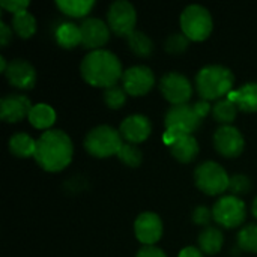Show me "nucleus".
Masks as SVG:
<instances>
[{
	"label": "nucleus",
	"mask_w": 257,
	"mask_h": 257,
	"mask_svg": "<svg viewBox=\"0 0 257 257\" xmlns=\"http://www.w3.org/2000/svg\"><path fill=\"white\" fill-rule=\"evenodd\" d=\"M74 146L62 130H48L36 140L35 160L45 172H60L72 160Z\"/></svg>",
	"instance_id": "1"
},
{
	"label": "nucleus",
	"mask_w": 257,
	"mask_h": 257,
	"mask_svg": "<svg viewBox=\"0 0 257 257\" xmlns=\"http://www.w3.org/2000/svg\"><path fill=\"white\" fill-rule=\"evenodd\" d=\"M81 77L90 86L110 87L122 78V63L117 56L108 50H93L84 56L80 65Z\"/></svg>",
	"instance_id": "2"
},
{
	"label": "nucleus",
	"mask_w": 257,
	"mask_h": 257,
	"mask_svg": "<svg viewBox=\"0 0 257 257\" xmlns=\"http://www.w3.org/2000/svg\"><path fill=\"white\" fill-rule=\"evenodd\" d=\"M235 77L232 71L223 65L203 66L196 75V87L202 99L220 101L233 90Z\"/></svg>",
	"instance_id": "3"
},
{
	"label": "nucleus",
	"mask_w": 257,
	"mask_h": 257,
	"mask_svg": "<svg viewBox=\"0 0 257 257\" xmlns=\"http://www.w3.org/2000/svg\"><path fill=\"white\" fill-rule=\"evenodd\" d=\"M122 145L123 142H122L120 131L108 125H98L92 128L84 139L86 151L96 158H107L111 155H117Z\"/></svg>",
	"instance_id": "4"
},
{
	"label": "nucleus",
	"mask_w": 257,
	"mask_h": 257,
	"mask_svg": "<svg viewBox=\"0 0 257 257\" xmlns=\"http://www.w3.org/2000/svg\"><path fill=\"white\" fill-rule=\"evenodd\" d=\"M181 27L190 41H205L214 27L211 12L202 5H188L181 14Z\"/></svg>",
	"instance_id": "5"
},
{
	"label": "nucleus",
	"mask_w": 257,
	"mask_h": 257,
	"mask_svg": "<svg viewBox=\"0 0 257 257\" xmlns=\"http://www.w3.org/2000/svg\"><path fill=\"white\" fill-rule=\"evenodd\" d=\"M194 181L199 190L209 196H217L229 188L230 178L227 172L215 161L202 163L194 172Z\"/></svg>",
	"instance_id": "6"
},
{
	"label": "nucleus",
	"mask_w": 257,
	"mask_h": 257,
	"mask_svg": "<svg viewBox=\"0 0 257 257\" xmlns=\"http://www.w3.org/2000/svg\"><path fill=\"white\" fill-rule=\"evenodd\" d=\"M212 215L214 220L227 229H233L238 227L244 223L245 215H247V209H245V203L233 194L229 196H223L212 208Z\"/></svg>",
	"instance_id": "7"
},
{
	"label": "nucleus",
	"mask_w": 257,
	"mask_h": 257,
	"mask_svg": "<svg viewBox=\"0 0 257 257\" xmlns=\"http://www.w3.org/2000/svg\"><path fill=\"white\" fill-rule=\"evenodd\" d=\"M160 90L170 104L181 105V104H188L193 95V84L184 74L172 71L161 77Z\"/></svg>",
	"instance_id": "8"
},
{
	"label": "nucleus",
	"mask_w": 257,
	"mask_h": 257,
	"mask_svg": "<svg viewBox=\"0 0 257 257\" xmlns=\"http://www.w3.org/2000/svg\"><path fill=\"white\" fill-rule=\"evenodd\" d=\"M108 27L119 36H128L134 32L137 23V12L133 3L126 0H116L110 5L107 12Z\"/></svg>",
	"instance_id": "9"
},
{
	"label": "nucleus",
	"mask_w": 257,
	"mask_h": 257,
	"mask_svg": "<svg viewBox=\"0 0 257 257\" xmlns=\"http://www.w3.org/2000/svg\"><path fill=\"white\" fill-rule=\"evenodd\" d=\"M155 84V75L149 66L136 65L123 71L122 75V86L128 95L140 96L148 93Z\"/></svg>",
	"instance_id": "10"
},
{
	"label": "nucleus",
	"mask_w": 257,
	"mask_h": 257,
	"mask_svg": "<svg viewBox=\"0 0 257 257\" xmlns=\"http://www.w3.org/2000/svg\"><path fill=\"white\" fill-rule=\"evenodd\" d=\"M214 145L218 154L226 158H235L244 151V136L233 125H221L214 134Z\"/></svg>",
	"instance_id": "11"
},
{
	"label": "nucleus",
	"mask_w": 257,
	"mask_h": 257,
	"mask_svg": "<svg viewBox=\"0 0 257 257\" xmlns=\"http://www.w3.org/2000/svg\"><path fill=\"white\" fill-rule=\"evenodd\" d=\"M202 123V116L197 113L194 104H181V105H173L169 108L164 117V125L166 128L169 126H178L182 128L184 131L193 134Z\"/></svg>",
	"instance_id": "12"
},
{
	"label": "nucleus",
	"mask_w": 257,
	"mask_h": 257,
	"mask_svg": "<svg viewBox=\"0 0 257 257\" xmlns=\"http://www.w3.org/2000/svg\"><path fill=\"white\" fill-rule=\"evenodd\" d=\"M134 232L142 244L155 245L163 236V221L155 212H142L134 223Z\"/></svg>",
	"instance_id": "13"
},
{
	"label": "nucleus",
	"mask_w": 257,
	"mask_h": 257,
	"mask_svg": "<svg viewBox=\"0 0 257 257\" xmlns=\"http://www.w3.org/2000/svg\"><path fill=\"white\" fill-rule=\"evenodd\" d=\"M81 29V44L86 48L101 50L102 45H105L110 39V29L108 24H105L99 18H84L80 23Z\"/></svg>",
	"instance_id": "14"
},
{
	"label": "nucleus",
	"mask_w": 257,
	"mask_h": 257,
	"mask_svg": "<svg viewBox=\"0 0 257 257\" xmlns=\"http://www.w3.org/2000/svg\"><path fill=\"white\" fill-rule=\"evenodd\" d=\"M8 81L17 89H32L36 83V69L33 65L24 59H14L8 63V69L5 72Z\"/></svg>",
	"instance_id": "15"
},
{
	"label": "nucleus",
	"mask_w": 257,
	"mask_h": 257,
	"mask_svg": "<svg viewBox=\"0 0 257 257\" xmlns=\"http://www.w3.org/2000/svg\"><path fill=\"white\" fill-rule=\"evenodd\" d=\"M32 107L33 105L27 96L20 93H11L3 96L0 101V117L5 122L15 123L29 116Z\"/></svg>",
	"instance_id": "16"
},
{
	"label": "nucleus",
	"mask_w": 257,
	"mask_h": 257,
	"mask_svg": "<svg viewBox=\"0 0 257 257\" xmlns=\"http://www.w3.org/2000/svg\"><path fill=\"white\" fill-rule=\"evenodd\" d=\"M122 137L133 145L145 142L152 133V123L145 114H130L120 123Z\"/></svg>",
	"instance_id": "17"
},
{
	"label": "nucleus",
	"mask_w": 257,
	"mask_h": 257,
	"mask_svg": "<svg viewBox=\"0 0 257 257\" xmlns=\"http://www.w3.org/2000/svg\"><path fill=\"white\" fill-rule=\"evenodd\" d=\"M227 98L242 111H257V83H245L242 87L232 90Z\"/></svg>",
	"instance_id": "18"
},
{
	"label": "nucleus",
	"mask_w": 257,
	"mask_h": 257,
	"mask_svg": "<svg viewBox=\"0 0 257 257\" xmlns=\"http://www.w3.org/2000/svg\"><path fill=\"white\" fill-rule=\"evenodd\" d=\"M170 152L178 161L190 163L199 154V143H197V140H196V137L193 134H187V136L181 137L176 143H173L170 146Z\"/></svg>",
	"instance_id": "19"
},
{
	"label": "nucleus",
	"mask_w": 257,
	"mask_h": 257,
	"mask_svg": "<svg viewBox=\"0 0 257 257\" xmlns=\"http://www.w3.org/2000/svg\"><path fill=\"white\" fill-rule=\"evenodd\" d=\"M27 119L32 123V126H35L38 130L48 131V128L53 126V123L56 122V111L51 105L41 102V104H36L32 107Z\"/></svg>",
	"instance_id": "20"
},
{
	"label": "nucleus",
	"mask_w": 257,
	"mask_h": 257,
	"mask_svg": "<svg viewBox=\"0 0 257 257\" xmlns=\"http://www.w3.org/2000/svg\"><path fill=\"white\" fill-rule=\"evenodd\" d=\"M56 41L63 48H74L81 44V29L75 23H62L56 29Z\"/></svg>",
	"instance_id": "21"
},
{
	"label": "nucleus",
	"mask_w": 257,
	"mask_h": 257,
	"mask_svg": "<svg viewBox=\"0 0 257 257\" xmlns=\"http://www.w3.org/2000/svg\"><path fill=\"white\" fill-rule=\"evenodd\" d=\"M9 151L12 155L18 158L35 157L36 142L26 133H17L9 139Z\"/></svg>",
	"instance_id": "22"
},
{
	"label": "nucleus",
	"mask_w": 257,
	"mask_h": 257,
	"mask_svg": "<svg viewBox=\"0 0 257 257\" xmlns=\"http://www.w3.org/2000/svg\"><path fill=\"white\" fill-rule=\"evenodd\" d=\"M224 242L223 232L217 227H206L199 235V247L206 254H215L221 250Z\"/></svg>",
	"instance_id": "23"
},
{
	"label": "nucleus",
	"mask_w": 257,
	"mask_h": 257,
	"mask_svg": "<svg viewBox=\"0 0 257 257\" xmlns=\"http://www.w3.org/2000/svg\"><path fill=\"white\" fill-rule=\"evenodd\" d=\"M12 29L20 38L27 39L36 32V18L27 11L18 12L12 17Z\"/></svg>",
	"instance_id": "24"
},
{
	"label": "nucleus",
	"mask_w": 257,
	"mask_h": 257,
	"mask_svg": "<svg viewBox=\"0 0 257 257\" xmlns=\"http://www.w3.org/2000/svg\"><path fill=\"white\" fill-rule=\"evenodd\" d=\"M56 6L63 14L80 18V17L87 15L92 11V8L95 6V2L93 0H57Z\"/></svg>",
	"instance_id": "25"
},
{
	"label": "nucleus",
	"mask_w": 257,
	"mask_h": 257,
	"mask_svg": "<svg viewBox=\"0 0 257 257\" xmlns=\"http://www.w3.org/2000/svg\"><path fill=\"white\" fill-rule=\"evenodd\" d=\"M236 113H238V107L229 98H223L217 101L215 105L212 107V116L221 125H230L236 119Z\"/></svg>",
	"instance_id": "26"
},
{
	"label": "nucleus",
	"mask_w": 257,
	"mask_h": 257,
	"mask_svg": "<svg viewBox=\"0 0 257 257\" xmlns=\"http://www.w3.org/2000/svg\"><path fill=\"white\" fill-rule=\"evenodd\" d=\"M126 41H128V45H130L131 51H133L134 54H137V56L146 57V56H149V54L152 53V50H154V42H152V39H151L146 33H143V32H140V30H134L133 33H130V35L126 36Z\"/></svg>",
	"instance_id": "27"
},
{
	"label": "nucleus",
	"mask_w": 257,
	"mask_h": 257,
	"mask_svg": "<svg viewBox=\"0 0 257 257\" xmlns=\"http://www.w3.org/2000/svg\"><path fill=\"white\" fill-rule=\"evenodd\" d=\"M126 90L123 89V86L120 84H114V86H110L107 89H104V102L105 105H108L110 108L113 110H117L120 108L125 101H126Z\"/></svg>",
	"instance_id": "28"
},
{
	"label": "nucleus",
	"mask_w": 257,
	"mask_h": 257,
	"mask_svg": "<svg viewBox=\"0 0 257 257\" xmlns=\"http://www.w3.org/2000/svg\"><path fill=\"white\" fill-rule=\"evenodd\" d=\"M117 158L123 164H126L130 167H139L142 164L143 154H142V151L136 145H133V143H123L122 148L117 152Z\"/></svg>",
	"instance_id": "29"
},
{
	"label": "nucleus",
	"mask_w": 257,
	"mask_h": 257,
	"mask_svg": "<svg viewBox=\"0 0 257 257\" xmlns=\"http://www.w3.org/2000/svg\"><path fill=\"white\" fill-rule=\"evenodd\" d=\"M238 244L244 251L257 253V224H250L238 233Z\"/></svg>",
	"instance_id": "30"
},
{
	"label": "nucleus",
	"mask_w": 257,
	"mask_h": 257,
	"mask_svg": "<svg viewBox=\"0 0 257 257\" xmlns=\"http://www.w3.org/2000/svg\"><path fill=\"white\" fill-rule=\"evenodd\" d=\"M190 39L184 33H173L166 39V50L169 53H182L187 50Z\"/></svg>",
	"instance_id": "31"
},
{
	"label": "nucleus",
	"mask_w": 257,
	"mask_h": 257,
	"mask_svg": "<svg viewBox=\"0 0 257 257\" xmlns=\"http://www.w3.org/2000/svg\"><path fill=\"white\" fill-rule=\"evenodd\" d=\"M251 188V181L248 176L245 175H235L230 178V184H229V190L233 193V196L238 194H247Z\"/></svg>",
	"instance_id": "32"
},
{
	"label": "nucleus",
	"mask_w": 257,
	"mask_h": 257,
	"mask_svg": "<svg viewBox=\"0 0 257 257\" xmlns=\"http://www.w3.org/2000/svg\"><path fill=\"white\" fill-rule=\"evenodd\" d=\"M187 134H190V133L184 131L182 128L169 126V128H166V131H164V134H163V142L170 148L173 143H176L181 137H184V136H187Z\"/></svg>",
	"instance_id": "33"
},
{
	"label": "nucleus",
	"mask_w": 257,
	"mask_h": 257,
	"mask_svg": "<svg viewBox=\"0 0 257 257\" xmlns=\"http://www.w3.org/2000/svg\"><path fill=\"white\" fill-rule=\"evenodd\" d=\"M214 218L212 215V211L206 206H197L194 211H193V221L196 224H200V226H205L208 224L211 220Z\"/></svg>",
	"instance_id": "34"
},
{
	"label": "nucleus",
	"mask_w": 257,
	"mask_h": 257,
	"mask_svg": "<svg viewBox=\"0 0 257 257\" xmlns=\"http://www.w3.org/2000/svg\"><path fill=\"white\" fill-rule=\"evenodd\" d=\"M30 5L29 0H2L0 2V6L9 12H12L14 15L18 14V12H23L26 11V8Z\"/></svg>",
	"instance_id": "35"
},
{
	"label": "nucleus",
	"mask_w": 257,
	"mask_h": 257,
	"mask_svg": "<svg viewBox=\"0 0 257 257\" xmlns=\"http://www.w3.org/2000/svg\"><path fill=\"white\" fill-rule=\"evenodd\" d=\"M136 257H167V256H166V253H164L161 248H158V247H155V245H145L143 248H140V250H139V253H137V256Z\"/></svg>",
	"instance_id": "36"
},
{
	"label": "nucleus",
	"mask_w": 257,
	"mask_h": 257,
	"mask_svg": "<svg viewBox=\"0 0 257 257\" xmlns=\"http://www.w3.org/2000/svg\"><path fill=\"white\" fill-rule=\"evenodd\" d=\"M11 39H12V29L5 21H2L0 23V44L5 47L9 44Z\"/></svg>",
	"instance_id": "37"
},
{
	"label": "nucleus",
	"mask_w": 257,
	"mask_h": 257,
	"mask_svg": "<svg viewBox=\"0 0 257 257\" xmlns=\"http://www.w3.org/2000/svg\"><path fill=\"white\" fill-rule=\"evenodd\" d=\"M194 107H196L197 113L202 116V119H203L209 111H212V107H211L209 101H205V99H200V101L194 102Z\"/></svg>",
	"instance_id": "38"
},
{
	"label": "nucleus",
	"mask_w": 257,
	"mask_h": 257,
	"mask_svg": "<svg viewBox=\"0 0 257 257\" xmlns=\"http://www.w3.org/2000/svg\"><path fill=\"white\" fill-rule=\"evenodd\" d=\"M178 257H203V251L196 247H185L181 250Z\"/></svg>",
	"instance_id": "39"
},
{
	"label": "nucleus",
	"mask_w": 257,
	"mask_h": 257,
	"mask_svg": "<svg viewBox=\"0 0 257 257\" xmlns=\"http://www.w3.org/2000/svg\"><path fill=\"white\" fill-rule=\"evenodd\" d=\"M0 69H2V72H6V69H8V63L3 56L0 57Z\"/></svg>",
	"instance_id": "40"
},
{
	"label": "nucleus",
	"mask_w": 257,
	"mask_h": 257,
	"mask_svg": "<svg viewBox=\"0 0 257 257\" xmlns=\"http://www.w3.org/2000/svg\"><path fill=\"white\" fill-rule=\"evenodd\" d=\"M251 212H253V215L257 218V197L254 199V202H253V206H251Z\"/></svg>",
	"instance_id": "41"
}]
</instances>
